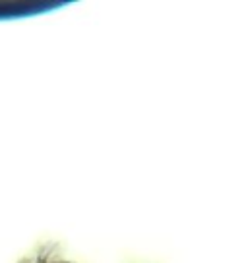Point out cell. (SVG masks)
Masks as SVG:
<instances>
[{
    "instance_id": "cell-1",
    "label": "cell",
    "mask_w": 248,
    "mask_h": 263,
    "mask_svg": "<svg viewBox=\"0 0 248 263\" xmlns=\"http://www.w3.org/2000/svg\"><path fill=\"white\" fill-rule=\"evenodd\" d=\"M17 263H74L66 259L64 255L60 254V246L57 242H45L41 246H37L25 257H22Z\"/></svg>"
}]
</instances>
